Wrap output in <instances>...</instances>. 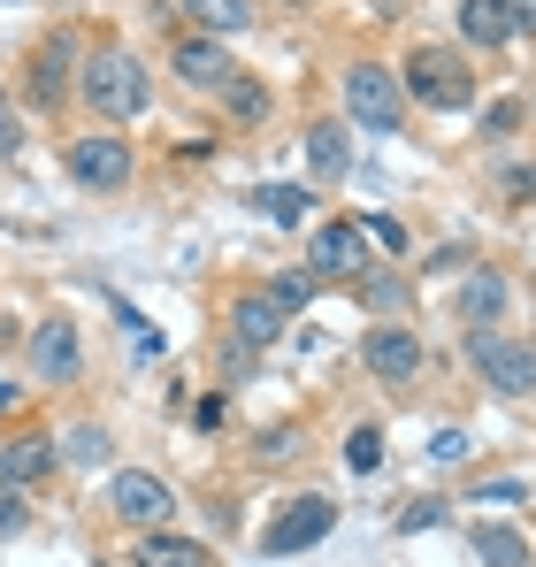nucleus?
Returning a JSON list of instances; mask_svg holds the SVG:
<instances>
[{
  "label": "nucleus",
  "mask_w": 536,
  "mask_h": 567,
  "mask_svg": "<svg viewBox=\"0 0 536 567\" xmlns=\"http://www.w3.org/2000/svg\"><path fill=\"white\" fill-rule=\"evenodd\" d=\"M78 93L92 100V115L131 123V115H146V107H154V78H146V62H138V54L100 47V54H85V70H78Z\"/></svg>",
  "instance_id": "1"
},
{
  "label": "nucleus",
  "mask_w": 536,
  "mask_h": 567,
  "mask_svg": "<svg viewBox=\"0 0 536 567\" xmlns=\"http://www.w3.org/2000/svg\"><path fill=\"white\" fill-rule=\"evenodd\" d=\"M399 85H406V100H422V107H437V115H460V107L475 100V78H467V62H460L452 47H414L406 70H399Z\"/></svg>",
  "instance_id": "2"
},
{
  "label": "nucleus",
  "mask_w": 536,
  "mask_h": 567,
  "mask_svg": "<svg viewBox=\"0 0 536 567\" xmlns=\"http://www.w3.org/2000/svg\"><path fill=\"white\" fill-rule=\"evenodd\" d=\"M346 115L368 123V131H399V123H406V85H399V70L353 62V70H346Z\"/></svg>",
  "instance_id": "3"
},
{
  "label": "nucleus",
  "mask_w": 536,
  "mask_h": 567,
  "mask_svg": "<svg viewBox=\"0 0 536 567\" xmlns=\"http://www.w3.org/2000/svg\"><path fill=\"white\" fill-rule=\"evenodd\" d=\"M467 361L483 369V383H491V391H506V399L536 391V346L506 338V330H467Z\"/></svg>",
  "instance_id": "4"
},
{
  "label": "nucleus",
  "mask_w": 536,
  "mask_h": 567,
  "mask_svg": "<svg viewBox=\"0 0 536 567\" xmlns=\"http://www.w3.org/2000/svg\"><path fill=\"white\" fill-rule=\"evenodd\" d=\"M107 506H115V522H131V529H169L177 491H169L162 475H146V468H123L107 483Z\"/></svg>",
  "instance_id": "5"
},
{
  "label": "nucleus",
  "mask_w": 536,
  "mask_h": 567,
  "mask_svg": "<svg viewBox=\"0 0 536 567\" xmlns=\"http://www.w3.org/2000/svg\"><path fill=\"white\" fill-rule=\"evenodd\" d=\"M330 529H338V506L307 491V498H291V506H284L276 522H268V537H261V545H268V560H291V553H307V545H322Z\"/></svg>",
  "instance_id": "6"
},
{
  "label": "nucleus",
  "mask_w": 536,
  "mask_h": 567,
  "mask_svg": "<svg viewBox=\"0 0 536 567\" xmlns=\"http://www.w3.org/2000/svg\"><path fill=\"white\" fill-rule=\"evenodd\" d=\"M70 177L85 192H123L131 185V138H115V131H92L70 146Z\"/></svg>",
  "instance_id": "7"
},
{
  "label": "nucleus",
  "mask_w": 536,
  "mask_h": 567,
  "mask_svg": "<svg viewBox=\"0 0 536 567\" xmlns=\"http://www.w3.org/2000/svg\"><path fill=\"white\" fill-rule=\"evenodd\" d=\"M307 277H315V284L368 277V230H360V223H322L315 246H307Z\"/></svg>",
  "instance_id": "8"
},
{
  "label": "nucleus",
  "mask_w": 536,
  "mask_h": 567,
  "mask_svg": "<svg viewBox=\"0 0 536 567\" xmlns=\"http://www.w3.org/2000/svg\"><path fill=\"white\" fill-rule=\"evenodd\" d=\"M78 369H85L78 322H70V315H47V322L31 330V377L39 383H78Z\"/></svg>",
  "instance_id": "9"
},
{
  "label": "nucleus",
  "mask_w": 536,
  "mask_h": 567,
  "mask_svg": "<svg viewBox=\"0 0 536 567\" xmlns=\"http://www.w3.org/2000/svg\"><path fill=\"white\" fill-rule=\"evenodd\" d=\"M360 361H368L375 383H406L414 369H422V338H414L406 322H375V330L360 338Z\"/></svg>",
  "instance_id": "10"
},
{
  "label": "nucleus",
  "mask_w": 536,
  "mask_h": 567,
  "mask_svg": "<svg viewBox=\"0 0 536 567\" xmlns=\"http://www.w3.org/2000/svg\"><path fill=\"white\" fill-rule=\"evenodd\" d=\"M70 54H78L70 31H54V39L31 47V100H39V107H54V100L70 93Z\"/></svg>",
  "instance_id": "11"
},
{
  "label": "nucleus",
  "mask_w": 536,
  "mask_h": 567,
  "mask_svg": "<svg viewBox=\"0 0 536 567\" xmlns=\"http://www.w3.org/2000/svg\"><path fill=\"white\" fill-rule=\"evenodd\" d=\"M169 70H177L184 85H207V93H215L238 62L223 54V39H177V47H169Z\"/></svg>",
  "instance_id": "12"
},
{
  "label": "nucleus",
  "mask_w": 536,
  "mask_h": 567,
  "mask_svg": "<svg viewBox=\"0 0 536 567\" xmlns=\"http://www.w3.org/2000/svg\"><path fill=\"white\" fill-rule=\"evenodd\" d=\"M230 338H238L246 353H261V346H276V338H284V307H276L268 291H246V299L230 307Z\"/></svg>",
  "instance_id": "13"
},
{
  "label": "nucleus",
  "mask_w": 536,
  "mask_h": 567,
  "mask_svg": "<svg viewBox=\"0 0 536 567\" xmlns=\"http://www.w3.org/2000/svg\"><path fill=\"white\" fill-rule=\"evenodd\" d=\"M506 315V277L498 269H467V284H460V322L467 330H491Z\"/></svg>",
  "instance_id": "14"
},
{
  "label": "nucleus",
  "mask_w": 536,
  "mask_h": 567,
  "mask_svg": "<svg viewBox=\"0 0 536 567\" xmlns=\"http://www.w3.org/2000/svg\"><path fill=\"white\" fill-rule=\"evenodd\" d=\"M467 545H475V560H483V567H536L529 537H522V529H506V522H475V529H467Z\"/></svg>",
  "instance_id": "15"
},
{
  "label": "nucleus",
  "mask_w": 536,
  "mask_h": 567,
  "mask_svg": "<svg viewBox=\"0 0 536 567\" xmlns=\"http://www.w3.org/2000/svg\"><path fill=\"white\" fill-rule=\"evenodd\" d=\"M54 461H62V453H54L47 437H8V453H0V483H8V491H31Z\"/></svg>",
  "instance_id": "16"
},
{
  "label": "nucleus",
  "mask_w": 536,
  "mask_h": 567,
  "mask_svg": "<svg viewBox=\"0 0 536 567\" xmlns=\"http://www.w3.org/2000/svg\"><path fill=\"white\" fill-rule=\"evenodd\" d=\"M138 567H215V553L199 537H169V529H146L138 537Z\"/></svg>",
  "instance_id": "17"
},
{
  "label": "nucleus",
  "mask_w": 536,
  "mask_h": 567,
  "mask_svg": "<svg viewBox=\"0 0 536 567\" xmlns=\"http://www.w3.org/2000/svg\"><path fill=\"white\" fill-rule=\"evenodd\" d=\"M307 162H315V177H346V169H353L346 131H338V123H315V131H307Z\"/></svg>",
  "instance_id": "18"
},
{
  "label": "nucleus",
  "mask_w": 536,
  "mask_h": 567,
  "mask_svg": "<svg viewBox=\"0 0 536 567\" xmlns=\"http://www.w3.org/2000/svg\"><path fill=\"white\" fill-rule=\"evenodd\" d=\"M184 16H192L199 31L230 39V31H246V23H254V0H184Z\"/></svg>",
  "instance_id": "19"
},
{
  "label": "nucleus",
  "mask_w": 536,
  "mask_h": 567,
  "mask_svg": "<svg viewBox=\"0 0 536 567\" xmlns=\"http://www.w3.org/2000/svg\"><path fill=\"white\" fill-rule=\"evenodd\" d=\"M460 31H467V47H506L514 39L506 16H498V0H460Z\"/></svg>",
  "instance_id": "20"
},
{
  "label": "nucleus",
  "mask_w": 536,
  "mask_h": 567,
  "mask_svg": "<svg viewBox=\"0 0 536 567\" xmlns=\"http://www.w3.org/2000/svg\"><path fill=\"white\" fill-rule=\"evenodd\" d=\"M215 93H223V107H230L238 123H261V115H268V85H261V78H246V70H230Z\"/></svg>",
  "instance_id": "21"
},
{
  "label": "nucleus",
  "mask_w": 536,
  "mask_h": 567,
  "mask_svg": "<svg viewBox=\"0 0 536 567\" xmlns=\"http://www.w3.org/2000/svg\"><path fill=\"white\" fill-rule=\"evenodd\" d=\"M254 207H261L268 223H284V230L307 223V192H299V185H261V192H254Z\"/></svg>",
  "instance_id": "22"
},
{
  "label": "nucleus",
  "mask_w": 536,
  "mask_h": 567,
  "mask_svg": "<svg viewBox=\"0 0 536 567\" xmlns=\"http://www.w3.org/2000/svg\"><path fill=\"white\" fill-rule=\"evenodd\" d=\"M54 453H62L70 468H100V461H107V430H100V422H78V430H70Z\"/></svg>",
  "instance_id": "23"
},
{
  "label": "nucleus",
  "mask_w": 536,
  "mask_h": 567,
  "mask_svg": "<svg viewBox=\"0 0 536 567\" xmlns=\"http://www.w3.org/2000/svg\"><path fill=\"white\" fill-rule=\"evenodd\" d=\"M115 322H123V338H131V353H138V361H162V338H154V322H146L138 307H123V299H115Z\"/></svg>",
  "instance_id": "24"
},
{
  "label": "nucleus",
  "mask_w": 536,
  "mask_h": 567,
  "mask_svg": "<svg viewBox=\"0 0 536 567\" xmlns=\"http://www.w3.org/2000/svg\"><path fill=\"white\" fill-rule=\"evenodd\" d=\"M360 299H368L375 315H391V307H406V277H391V269H383V277H360Z\"/></svg>",
  "instance_id": "25"
},
{
  "label": "nucleus",
  "mask_w": 536,
  "mask_h": 567,
  "mask_svg": "<svg viewBox=\"0 0 536 567\" xmlns=\"http://www.w3.org/2000/svg\"><path fill=\"white\" fill-rule=\"evenodd\" d=\"M498 192H506L514 207H529L536 199V162H506V169H498Z\"/></svg>",
  "instance_id": "26"
},
{
  "label": "nucleus",
  "mask_w": 536,
  "mask_h": 567,
  "mask_svg": "<svg viewBox=\"0 0 536 567\" xmlns=\"http://www.w3.org/2000/svg\"><path fill=\"white\" fill-rule=\"evenodd\" d=\"M268 299H276L284 315H299V307L315 299V277H276V284H268Z\"/></svg>",
  "instance_id": "27"
},
{
  "label": "nucleus",
  "mask_w": 536,
  "mask_h": 567,
  "mask_svg": "<svg viewBox=\"0 0 536 567\" xmlns=\"http://www.w3.org/2000/svg\"><path fill=\"white\" fill-rule=\"evenodd\" d=\"M346 461H353L360 475H375V461H383V437H375V430H353V437H346Z\"/></svg>",
  "instance_id": "28"
},
{
  "label": "nucleus",
  "mask_w": 536,
  "mask_h": 567,
  "mask_svg": "<svg viewBox=\"0 0 536 567\" xmlns=\"http://www.w3.org/2000/svg\"><path fill=\"white\" fill-rule=\"evenodd\" d=\"M522 123V100H498V107H483V138H506Z\"/></svg>",
  "instance_id": "29"
},
{
  "label": "nucleus",
  "mask_w": 536,
  "mask_h": 567,
  "mask_svg": "<svg viewBox=\"0 0 536 567\" xmlns=\"http://www.w3.org/2000/svg\"><path fill=\"white\" fill-rule=\"evenodd\" d=\"M430 522H445V506H437V498H414V506H399V537H406V529H430Z\"/></svg>",
  "instance_id": "30"
},
{
  "label": "nucleus",
  "mask_w": 536,
  "mask_h": 567,
  "mask_svg": "<svg viewBox=\"0 0 536 567\" xmlns=\"http://www.w3.org/2000/svg\"><path fill=\"white\" fill-rule=\"evenodd\" d=\"M23 522H31V514H23V491H8V483H0V537H16Z\"/></svg>",
  "instance_id": "31"
},
{
  "label": "nucleus",
  "mask_w": 536,
  "mask_h": 567,
  "mask_svg": "<svg viewBox=\"0 0 536 567\" xmlns=\"http://www.w3.org/2000/svg\"><path fill=\"white\" fill-rule=\"evenodd\" d=\"M498 16H506V31H529L536 39V0H498Z\"/></svg>",
  "instance_id": "32"
},
{
  "label": "nucleus",
  "mask_w": 536,
  "mask_h": 567,
  "mask_svg": "<svg viewBox=\"0 0 536 567\" xmlns=\"http://www.w3.org/2000/svg\"><path fill=\"white\" fill-rule=\"evenodd\" d=\"M368 238H375V246H391V254H406V230H399L391 215H375V223H368Z\"/></svg>",
  "instance_id": "33"
},
{
  "label": "nucleus",
  "mask_w": 536,
  "mask_h": 567,
  "mask_svg": "<svg viewBox=\"0 0 536 567\" xmlns=\"http://www.w3.org/2000/svg\"><path fill=\"white\" fill-rule=\"evenodd\" d=\"M430 453H437V461H460V453H467V430H437V445H430Z\"/></svg>",
  "instance_id": "34"
},
{
  "label": "nucleus",
  "mask_w": 536,
  "mask_h": 567,
  "mask_svg": "<svg viewBox=\"0 0 536 567\" xmlns=\"http://www.w3.org/2000/svg\"><path fill=\"white\" fill-rule=\"evenodd\" d=\"M223 414H230L223 399H199V406H192V422H199V430H223Z\"/></svg>",
  "instance_id": "35"
},
{
  "label": "nucleus",
  "mask_w": 536,
  "mask_h": 567,
  "mask_svg": "<svg viewBox=\"0 0 536 567\" xmlns=\"http://www.w3.org/2000/svg\"><path fill=\"white\" fill-rule=\"evenodd\" d=\"M522 498V483H491V491H475V506H514Z\"/></svg>",
  "instance_id": "36"
},
{
  "label": "nucleus",
  "mask_w": 536,
  "mask_h": 567,
  "mask_svg": "<svg viewBox=\"0 0 536 567\" xmlns=\"http://www.w3.org/2000/svg\"><path fill=\"white\" fill-rule=\"evenodd\" d=\"M23 138H16V115H8V100H0V154H16Z\"/></svg>",
  "instance_id": "37"
},
{
  "label": "nucleus",
  "mask_w": 536,
  "mask_h": 567,
  "mask_svg": "<svg viewBox=\"0 0 536 567\" xmlns=\"http://www.w3.org/2000/svg\"><path fill=\"white\" fill-rule=\"evenodd\" d=\"M0 406H8V383H0Z\"/></svg>",
  "instance_id": "38"
},
{
  "label": "nucleus",
  "mask_w": 536,
  "mask_h": 567,
  "mask_svg": "<svg viewBox=\"0 0 536 567\" xmlns=\"http://www.w3.org/2000/svg\"><path fill=\"white\" fill-rule=\"evenodd\" d=\"M291 8H299V0H291Z\"/></svg>",
  "instance_id": "39"
}]
</instances>
